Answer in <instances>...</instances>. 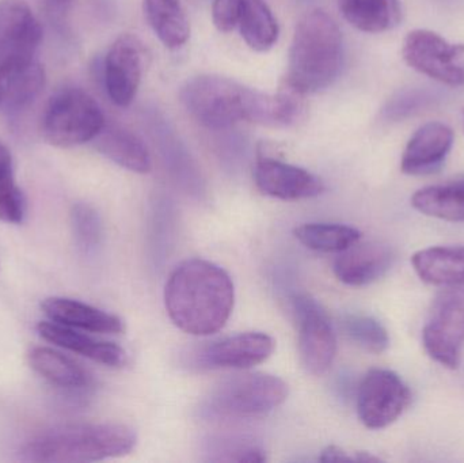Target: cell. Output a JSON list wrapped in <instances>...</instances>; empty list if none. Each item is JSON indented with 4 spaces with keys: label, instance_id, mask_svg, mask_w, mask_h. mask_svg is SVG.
I'll list each match as a JSON object with an SVG mask.
<instances>
[{
    "label": "cell",
    "instance_id": "cell-2",
    "mask_svg": "<svg viewBox=\"0 0 464 463\" xmlns=\"http://www.w3.org/2000/svg\"><path fill=\"white\" fill-rule=\"evenodd\" d=\"M165 304L177 328L193 336H211L230 320L234 283L217 264L190 258L179 264L169 277Z\"/></svg>",
    "mask_w": 464,
    "mask_h": 463
},
{
    "label": "cell",
    "instance_id": "cell-30",
    "mask_svg": "<svg viewBox=\"0 0 464 463\" xmlns=\"http://www.w3.org/2000/svg\"><path fill=\"white\" fill-rule=\"evenodd\" d=\"M436 98L435 92L427 89H411L398 92L386 103L383 109V117L389 121H400L406 117L419 113L422 109L432 105Z\"/></svg>",
    "mask_w": 464,
    "mask_h": 463
},
{
    "label": "cell",
    "instance_id": "cell-8",
    "mask_svg": "<svg viewBox=\"0 0 464 463\" xmlns=\"http://www.w3.org/2000/svg\"><path fill=\"white\" fill-rule=\"evenodd\" d=\"M428 355L443 367L457 370L464 344V288L439 294L422 331Z\"/></svg>",
    "mask_w": 464,
    "mask_h": 463
},
{
    "label": "cell",
    "instance_id": "cell-6",
    "mask_svg": "<svg viewBox=\"0 0 464 463\" xmlns=\"http://www.w3.org/2000/svg\"><path fill=\"white\" fill-rule=\"evenodd\" d=\"M288 397L281 378L264 372L234 375L223 381L204 402V412L214 418H261L277 410Z\"/></svg>",
    "mask_w": 464,
    "mask_h": 463
},
{
    "label": "cell",
    "instance_id": "cell-27",
    "mask_svg": "<svg viewBox=\"0 0 464 463\" xmlns=\"http://www.w3.org/2000/svg\"><path fill=\"white\" fill-rule=\"evenodd\" d=\"M44 87H45V71L43 65L34 60L11 81L0 108L10 116H18L34 103L43 92Z\"/></svg>",
    "mask_w": 464,
    "mask_h": 463
},
{
    "label": "cell",
    "instance_id": "cell-16",
    "mask_svg": "<svg viewBox=\"0 0 464 463\" xmlns=\"http://www.w3.org/2000/svg\"><path fill=\"white\" fill-rule=\"evenodd\" d=\"M395 253L382 242H362L352 245L338 253L334 274L341 283L352 287H362L383 277L394 264Z\"/></svg>",
    "mask_w": 464,
    "mask_h": 463
},
{
    "label": "cell",
    "instance_id": "cell-10",
    "mask_svg": "<svg viewBox=\"0 0 464 463\" xmlns=\"http://www.w3.org/2000/svg\"><path fill=\"white\" fill-rule=\"evenodd\" d=\"M411 402V389L392 370H371L357 391V413L362 423L370 429L392 426Z\"/></svg>",
    "mask_w": 464,
    "mask_h": 463
},
{
    "label": "cell",
    "instance_id": "cell-14",
    "mask_svg": "<svg viewBox=\"0 0 464 463\" xmlns=\"http://www.w3.org/2000/svg\"><path fill=\"white\" fill-rule=\"evenodd\" d=\"M275 348L269 334L248 332L212 342L201 350L198 362L204 369L247 370L266 362Z\"/></svg>",
    "mask_w": 464,
    "mask_h": 463
},
{
    "label": "cell",
    "instance_id": "cell-15",
    "mask_svg": "<svg viewBox=\"0 0 464 463\" xmlns=\"http://www.w3.org/2000/svg\"><path fill=\"white\" fill-rule=\"evenodd\" d=\"M454 146V132L443 122L420 127L406 144L401 170L408 176H430L443 168Z\"/></svg>",
    "mask_w": 464,
    "mask_h": 463
},
{
    "label": "cell",
    "instance_id": "cell-26",
    "mask_svg": "<svg viewBox=\"0 0 464 463\" xmlns=\"http://www.w3.org/2000/svg\"><path fill=\"white\" fill-rule=\"evenodd\" d=\"M294 234L300 244L321 253H341L362 239L357 228L335 223H308L295 228Z\"/></svg>",
    "mask_w": 464,
    "mask_h": 463
},
{
    "label": "cell",
    "instance_id": "cell-3",
    "mask_svg": "<svg viewBox=\"0 0 464 463\" xmlns=\"http://www.w3.org/2000/svg\"><path fill=\"white\" fill-rule=\"evenodd\" d=\"M340 27L321 8L308 11L295 30L284 84L302 95L329 87L343 67Z\"/></svg>",
    "mask_w": 464,
    "mask_h": 463
},
{
    "label": "cell",
    "instance_id": "cell-17",
    "mask_svg": "<svg viewBox=\"0 0 464 463\" xmlns=\"http://www.w3.org/2000/svg\"><path fill=\"white\" fill-rule=\"evenodd\" d=\"M37 332L45 342L84 356L95 363L113 369H120L128 363L127 352L120 345L94 339L87 333H82L78 329L68 328L49 321L38 323Z\"/></svg>",
    "mask_w": 464,
    "mask_h": 463
},
{
    "label": "cell",
    "instance_id": "cell-20",
    "mask_svg": "<svg viewBox=\"0 0 464 463\" xmlns=\"http://www.w3.org/2000/svg\"><path fill=\"white\" fill-rule=\"evenodd\" d=\"M422 282L444 287L464 285V246H436L420 250L411 257Z\"/></svg>",
    "mask_w": 464,
    "mask_h": 463
},
{
    "label": "cell",
    "instance_id": "cell-32",
    "mask_svg": "<svg viewBox=\"0 0 464 463\" xmlns=\"http://www.w3.org/2000/svg\"><path fill=\"white\" fill-rule=\"evenodd\" d=\"M212 19L219 32H232L239 19V0H214Z\"/></svg>",
    "mask_w": 464,
    "mask_h": 463
},
{
    "label": "cell",
    "instance_id": "cell-9",
    "mask_svg": "<svg viewBox=\"0 0 464 463\" xmlns=\"http://www.w3.org/2000/svg\"><path fill=\"white\" fill-rule=\"evenodd\" d=\"M402 57L409 67L447 86H464V43H451L432 30L408 33Z\"/></svg>",
    "mask_w": 464,
    "mask_h": 463
},
{
    "label": "cell",
    "instance_id": "cell-19",
    "mask_svg": "<svg viewBox=\"0 0 464 463\" xmlns=\"http://www.w3.org/2000/svg\"><path fill=\"white\" fill-rule=\"evenodd\" d=\"M92 141L101 154L127 170L139 174H146L151 170V154L146 144L132 130L122 125L105 124Z\"/></svg>",
    "mask_w": 464,
    "mask_h": 463
},
{
    "label": "cell",
    "instance_id": "cell-18",
    "mask_svg": "<svg viewBox=\"0 0 464 463\" xmlns=\"http://www.w3.org/2000/svg\"><path fill=\"white\" fill-rule=\"evenodd\" d=\"M41 309L52 323L78 329V331L120 334L125 329L121 318L75 299L52 296L41 304Z\"/></svg>",
    "mask_w": 464,
    "mask_h": 463
},
{
    "label": "cell",
    "instance_id": "cell-34",
    "mask_svg": "<svg viewBox=\"0 0 464 463\" xmlns=\"http://www.w3.org/2000/svg\"><path fill=\"white\" fill-rule=\"evenodd\" d=\"M13 174V160L7 147L0 141V179Z\"/></svg>",
    "mask_w": 464,
    "mask_h": 463
},
{
    "label": "cell",
    "instance_id": "cell-25",
    "mask_svg": "<svg viewBox=\"0 0 464 463\" xmlns=\"http://www.w3.org/2000/svg\"><path fill=\"white\" fill-rule=\"evenodd\" d=\"M414 209L447 222H464V179L417 190L411 198Z\"/></svg>",
    "mask_w": 464,
    "mask_h": 463
},
{
    "label": "cell",
    "instance_id": "cell-29",
    "mask_svg": "<svg viewBox=\"0 0 464 463\" xmlns=\"http://www.w3.org/2000/svg\"><path fill=\"white\" fill-rule=\"evenodd\" d=\"M71 225L76 244L83 252L92 253L100 247L103 226L100 214L86 203H78L71 211Z\"/></svg>",
    "mask_w": 464,
    "mask_h": 463
},
{
    "label": "cell",
    "instance_id": "cell-13",
    "mask_svg": "<svg viewBox=\"0 0 464 463\" xmlns=\"http://www.w3.org/2000/svg\"><path fill=\"white\" fill-rule=\"evenodd\" d=\"M254 181L264 195L280 200H305L324 192V181L315 174L273 158L256 160Z\"/></svg>",
    "mask_w": 464,
    "mask_h": 463
},
{
    "label": "cell",
    "instance_id": "cell-4",
    "mask_svg": "<svg viewBox=\"0 0 464 463\" xmlns=\"http://www.w3.org/2000/svg\"><path fill=\"white\" fill-rule=\"evenodd\" d=\"M138 437L124 424H68L41 432L26 443L22 459L29 462H95L128 456Z\"/></svg>",
    "mask_w": 464,
    "mask_h": 463
},
{
    "label": "cell",
    "instance_id": "cell-22",
    "mask_svg": "<svg viewBox=\"0 0 464 463\" xmlns=\"http://www.w3.org/2000/svg\"><path fill=\"white\" fill-rule=\"evenodd\" d=\"M338 5L352 26L370 34L389 32L402 21L400 0H338Z\"/></svg>",
    "mask_w": 464,
    "mask_h": 463
},
{
    "label": "cell",
    "instance_id": "cell-11",
    "mask_svg": "<svg viewBox=\"0 0 464 463\" xmlns=\"http://www.w3.org/2000/svg\"><path fill=\"white\" fill-rule=\"evenodd\" d=\"M299 329V353L303 367L313 375H324L337 353L334 329L321 304L307 294L292 299Z\"/></svg>",
    "mask_w": 464,
    "mask_h": 463
},
{
    "label": "cell",
    "instance_id": "cell-33",
    "mask_svg": "<svg viewBox=\"0 0 464 463\" xmlns=\"http://www.w3.org/2000/svg\"><path fill=\"white\" fill-rule=\"evenodd\" d=\"M321 462H379L381 459L378 457L371 456L368 453H362L357 451L353 456L349 454L348 451L337 448V446H329L322 451L319 457Z\"/></svg>",
    "mask_w": 464,
    "mask_h": 463
},
{
    "label": "cell",
    "instance_id": "cell-23",
    "mask_svg": "<svg viewBox=\"0 0 464 463\" xmlns=\"http://www.w3.org/2000/svg\"><path fill=\"white\" fill-rule=\"evenodd\" d=\"M144 14L163 45L181 48L190 37V24L181 0H144Z\"/></svg>",
    "mask_w": 464,
    "mask_h": 463
},
{
    "label": "cell",
    "instance_id": "cell-7",
    "mask_svg": "<svg viewBox=\"0 0 464 463\" xmlns=\"http://www.w3.org/2000/svg\"><path fill=\"white\" fill-rule=\"evenodd\" d=\"M43 30L24 0H0V103L11 81L34 62Z\"/></svg>",
    "mask_w": 464,
    "mask_h": 463
},
{
    "label": "cell",
    "instance_id": "cell-12",
    "mask_svg": "<svg viewBox=\"0 0 464 463\" xmlns=\"http://www.w3.org/2000/svg\"><path fill=\"white\" fill-rule=\"evenodd\" d=\"M144 51L132 34L116 38L103 63L106 92L117 106L127 108L135 100L143 75Z\"/></svg>",
    "mask_w": 464,
    "mask_h": 463
},
{
    "label": "cell",
    "instance_id": "cell-21",
    "mask_svg": "<svg viewBox=\"0 0 464 463\" xmlns=\"http://www.w3.org/2000/svg\"><path fill=\"white\" fill-rule=\"evenodd\" d=\"M27 361L40 377L63 391H82L92 386V378L87 370L52 348H32Z\"/></svg>",
    "mask_w": 464,
    "mask_h": 463
},
{
    "label": "cell",
    "instance_id": "cell-28",
    "mask_svg": "<svg viewBox=\"0 0 464 463\" xmlns=\"http://www.w3.org/2000/svg\"><path fill=\"white\" fill-rule=\"evenodd\" d=\"M343 329L346 336L367 352L381 355L390 345L386 328L370 315H346L343 320Z\"/></svg>",
    "mask_w": 464,
    "mask_h": 463
},
{
    "label": "cell",
    "instance_id": "cell-1",
    "mask_svg": "<svg viewBox=\"0 0 464 463\" xmlns=\"http://www.w3.org/2000/svg\"><path fill=\"white\" fill-rule=\"evenodd\" d=\"M179 98L190 116L212 130H228L239 121L289 127L294 116L291 101L283 92L266 94L225 76L189 79Z\"/></svg>",
    "mask_w": 464,
    "mask_h": 463
},
{
    "label": "cell",
    "instance_id": "cell-5",
    "mask_svg": "<svg viewBox=\"0 0 464 463\" xmlns=\"http://www.w3.org/2000/svg\"><path fill=\"white\" fill-rule=\"evenodd\" d=\"M106 120L97 101L79 87L57 90L41 116V135L52 146H81L92 141Z\"/></svg>",
    "mask_w": 464,
    "mask_h": 463
},
{
    "label": "cell",
    "instance_id": "cell-31",
    "mask_svg": "<svg viewBox=\"0 0 464 463\" xmlns=\"http://www.w3.org/2000/svg\"><path fill=\"white\" fill-rule=\"evenodd\" d=\"M26 214V200L16 187L13 174L0 179V220L11 225L24 222Z\"/></svg>",
    "mask_w": 464,
    "mask_h": 463
},
{
    "label": "cell",
    "instance_id": "cell-24",
    "mask_svg": "<svg viewBox=\"0 0 464 463\" xmlns=\"http://www.w3.org/2000/svg\"><path fill=\"white\" fill-rule=\"evenodd\" d=\"M240 34L256 52H267L276 45L280 34L277 19L265 0H239Z\"/></svg>",
    "mask_w": 464,
    "mask_h": 463
}]
</instances>
